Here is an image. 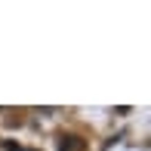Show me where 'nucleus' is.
Listing matches in <instances>:
<instances>
[{
	"instance_id": "1",
	"label": "nucleus",
	"mask_w": 151,
	"mask_h": 151,
	"mask_svg": "<svg viewBox=\"0 0 151 151\" xmlns=\"http://www.w3.org/2000/svg\"><path fill=\"white\" fill-rule=\"evenodd\" d=\"M80 148H83V145H80L77 136H68V139L62 142V151H80Z\"/></svg>"
}]
</instances>
